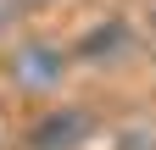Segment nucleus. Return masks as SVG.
<instances>
[{"instance_id":"f257e3e1","label":"nucleus","mask_w":156,"mask_h":150,"mask_svg":"<svg viewBox=\"0 0 156 150\" xmlns=\"http://www.w3.org/2000/svg\"><path fill=\"white\" fill-rule=\"evenodd\" d=\"M67 67H73V56L62 45H50V39H23L11 56H6V78L17 89H28V95H45V89H56L67 78Z\"/></svg>"},{"instance_id":"f03ea898","label":"nucleus","mask_w":156,"mask_h":150,"mask_svg":"<svg viewBox=\"0 0 156 150\" xmlns=\"http://www.w3.org/2000/svg\"><path fill=\"white\" fill-rule=\"evenodd\" d=\"M89 134H95V111L89 106H50L28 128V150H78Z\"/></svg>"},{"instance_id":"7ed1b4c3","label":"nucleus","mask_w":156,"mask_h":150,"mask_svg":"<svg viewBox=\"0 0 156 150\" xmlns=\"http://www.w3.org/2000/svg\"><path fill=\"white\" fill-rule=\"evenodd\" d=\"M123 45H128V22L123 17H112V22H101V28H89L84 39H78V61H112V56H123Z\"/></svg>"},{"instance_id":"20e7f679","label":"nucleus","mask_w":156,"mask_h":150,"mask_svg":"<svg viewBox=\"0 0 156 150\" xmlns=\"http://www.w3.org/2000/svg\"><path fill=\"white\" fill-rule=\"evenodd\" d=\"M123 145H128V150H156V134H151V139H145V134H128Z\"/></svg>"},{"instance_id":"39448f33","label":"nucleus","mask_w":156,"mask_h":150,"mask_svg":"<svg viewBox=\"0 0 156 150\" xmlns=\"http://www.w3.org/2000/svg\"><path fill=\"white\" fill-rule=\"evenodd\" d=\"M11 6H17V11H23V6H50V0H11Z\"/></svg>"}]
</instances>
